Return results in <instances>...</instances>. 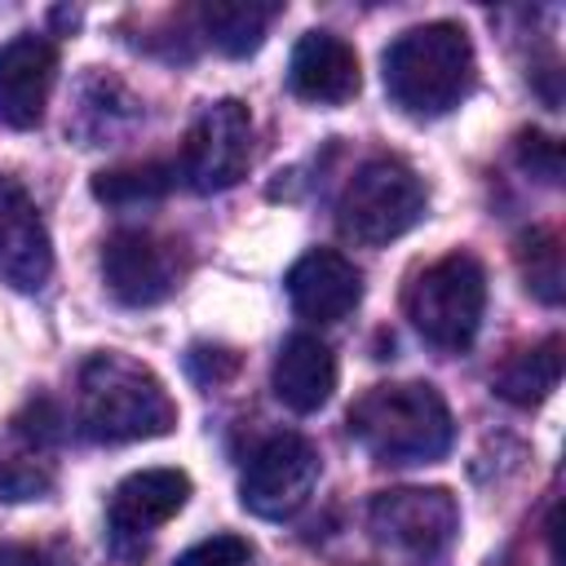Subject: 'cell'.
<instances>
[{
  "mask_svg": "<svg viewBox=\"0 0 566 566\" xmlns=\"http://www.w3.org/2000/svg\"><path fill=\"white\" fill-rule=\"evenodd\" d=\"M287 84L314 106H340L363 88L358 53L336 31H305L287 62Z\"/></svg>",
  "mask_w": 566,
  "mask_h": 566,
  "instance_id": "5bb4252c",
  "label": "cell"
},
{
  "mask_svg": "<svg viewBox=\"0 0 566 566\" xmlns=\"http://www.w3.org/2000/svg\"><path fill=\"white\" fill-rule=\"evenodd\" d=\"M248 562H252V544L243 535H208L186 553H177L172 566H248Z\"/></svg>",
  "mask_w": 566,
  "mask_h": 566,
  "instance_id": "7402d4cb",
  "label": "cell"
},
{
  "mask_svg": "<svg viewBox=\"0 0 566 566\" xmlns=\"http://www.w3.org/2000/svg\"><path fill=\"white\" fill-rule=\"evenodd\" d=\"M557 380H562V336H544L539 345L509 354L491 376V389L513 407H535L557 389Z\"/></svg>",
  "mask_w": 566,
  "mask_h": 566,
  "instance_id": "2e32d148",
  "label": "cell"
},
{
  "mask_svg": "<svg viewBox=\"0 0 566 566\" xmlns=\"http://www.w3.org/2000/svg\"><path fill=\"white\" fill-rule=\"evenodd\" d=\"M49 486H53V473L35 460V451L0 460V500H40Z\"/></svg>",
  "mask_w": 566,
  "mask_h": 566,
  "instance_id": "44dd1931",
  "label": "cell"
},
{
  "mask_svg": "<svg viewBox=\"0 0 566 566\" xmlns=\"http://www.w3.org/2000/svg\"><path fill=\"white\" fill-rule=\"evenodd\" d=\"M75 416L84 438L115 447V442L164 438L177 424V402L146 363L119 349H102V354H88L80 367Z\"/></svg>",
  "mask_w": 566,
  "mask_h": 566,
  "instance_id": "7a4b0ae2",
  "label": "cell"
},
{
  "mask_svg": "<svg viewBox=\"0 0 566 566\" xmlns=\"http://www.w3.org/2000/svg\"><path fill=\"white\" fill-rule=\"evenodd\" d=\"M402 305L429 345L451 354L469 349L486 314V270L473 252H447L411 279Z\"/></svg>",
  "mask_w": 566,
  "mask_h": 566,
  "instance_id": "5b68a950",
  "label": "cell"
},
{
  "mask_svg": "<svg viewBox=\"0 0 566 566\" xmlns=\"http://www.w3.org/2000/svg\"><path fill=\"white\" fill-rule=\"evenodd\" d=\"M345 424L376 464H433L455 442L451 407L424 380L371 385L363 398H354Z\"/></svg>",
  "mask_w": 566,
  "mask_h": 566,
  "instance_id": "3957f363",
  "label": "cell"
},
{
  "mask_svg": "<svg viewBox=\"0 0 566 566\" xmlns=\"http://www.w3.org/2000/svg\"><path fill=\"white\" fill-rule=\"evenodd\" d=\"M248 164H252V111L239 97L208 102L186 133L177 159L181 181L199 195H217L239 186L248 177Z\"/></svg>",
  "mask_w": 566,
  "mask_h": 566,
  "instance_id": "52a82bcc",
  "label": "cell"
},
{
  "mask_svg": "<svg viewBox=\"0 0 566 566\" xmlns=\"http://www.w3.org/2000/svg\"><path fill=\"white\" fill-rule=\"evenodd\" d=\"M385 93L398 111L433 119L455 111L478 84V53L460 22H420L407 27L380 57Z\"/></svg>",
  "mask_w": 566,
  "mask_h": 566,
  "instance_id": "6da1fadb",
  "label": "cell"
},
{
  "mask_svg": "<svg viewBox=\"0 0 566 566\" xmlns=\"http://www.w3.org/2000/svg\"><path fill=\"white\" fill-rule=\"evenodd\" d=\"M287 301L310 323H340L363 301V270L336 248H310L287 270Z\"/></svg>",
  "mask_w": 566,
  "mask_h": 566,
  "instance_id": "4fadbf2b",
  "label": "cell"
},
{
  "mask_svg": "<svg viewBox=\"0 0 566 566\" xmlns=\"http://www.w3.org/2000/svg\"><path fill=\"white\" fill-rule=\"evenodd\" d=\"M429 208V190L420 172L398 155H376L354 168L336 199V230L349 243L385 248L402 239Z\"/></svg>",
  "mask_w": 566,
  "mask_h": 566,
  "instance_id": "277c9868",
  "label": "cell"
},
{
  "mask_svg": "<svg viewBox=\"0 0 566 566\" xmlns=\"http://www.w3.org/2000/svg\"><path fill=\"white\" fill-rule=\"evenodd\" d=\"M53 274L49 226L22 181L0 177V283L13 292H40Z\"/></svg>",
  "mask_w": 566,
  "mask_h": 566,
  "instance_id": "30bf717a",
  "label": "cell"
},
{
  "mask_svg": "<svg viewBox=\"0 0 566 566\" xmlns=\"http://www.w3.org/2000/svg\"><path fill=\"white\" fill-rule=\"evenodd\" d=\"M336 354L323 336L314 332H292L279 354H274V367H270V385H274V398L296 411V416H314L318 407H327V398L336 394Z\"/></svg>",
  "mask_w": 566,
  "mask_h": 566,
  "instance_id": "9a60e30c",
  "label": "cell"
},
{
  "mask_svg": "<svg viewBox=\"0 0 566 566\" xmlns=\"http://www.w3.org/2000/svg\"><path fill=\"white\" fill-rule=\"evenodd\" d=\"M283 13V4H256V0H212L199 9L203 35L226 53V57H248L265 44L270 22Z\"/></svg>",
  "mask_w": 566,
  "mask_h": 566,
  "instance_id": "e0dca14e",
  "label": "cell"
},
{
  "mask_svg": "<svg viewBox=\"0 0 566 566\" xmlns=\"http://www.w3.org/2000/svg\"><path fill=\"white\" fill-rule=\"evenodd\" d=\"M102 279L119 305H159L181 279V252L155 230H115L102 243Z\"/></svg>",
  "mask_w": 566,
  "mask_h": 566,
  "instance_id": "9c48e42d",
  "label": "cell"
},
{
  "mask_svg": "<svg viewBox=\"0 0 566 566\" xmlns=\"http://www.w3.org/2000/svg\"><path fill=\"white\" fill-rule=\"evenodd\" d=\"M190 500V473L181 469H137L128 473L106 504V522L115 544H146L164 522H172Z\"/></svg>",
  "mask_w": 566,
  "mask_h": 566,
  "instance_id": "8fae6325",
  "label": "cell"
},
{
  "mask_svg": "<svg viewBox=\"0 0 566 566\" xmlns=\"http://www.w3.org/2000/svg\"><path fill=\"white\" fill-rule=\"evenodd\" d=\"M186 371L199 385H226L239 371V354L230 345H190L186 349Z\"/></svg>",
  "mask_w": 566,
  "mask_h": 566,
  "instance_id": "cb8c5ba5",
  "label": "cell"
},
{
  "mask_svg": "<svg viewBox=\"0 0 566 566\" xmlns=\"http://www.w3.org/2000/svg\"><path fill=\"white\" fill-rule=\"evenodd\" d=\"M318 473H323V460L310 438L270 433L243 469L239 500L248 513H256L265 522H283L310 500V491L318 486Z\"/></svg>",
  "mask_w": 566,
  "mask_h": 566,
  "instance_id": "ba28073f",
  "label": "cell"
},
{
  "mask_svg": "<svg viewBox=\"0 0 566 566\" xmlns=\"http://www.w3.org/2000/svg\"><path fill=\"white\" fill-rule=\"evenodd\" d=\"M513 155H517L522 172H531L535 181H544V186L562 181V142L557 137H548L539 128H522L513 142Z\"/></svg>",
  "mask_w": 566,
  "mask_h": 566,
  "instance_id": "ffe728a7",
  "label": "cell"
},
{
  "mask_svg": "<svg viewBox=\"0 0 566 566\" xmlns=\"http://www.w3.org/2000/svg\"><path fill=\"white\" fill-rule=\"evenodd\" d=\"M13 433H18L31 451L53 447V442L62 438V416H57V407H53L49 398H35V402H27V407L13 416Z\"/></svg>",
  "mask_w": 566,
  "mask_h": 566,
  "instance_id": "603a6c76",
  "label": "cell"
},
{
  "mask_svg": "<svg viewBox=\"0 0 566 566\" xmlns=\"http://www.w3.org/2000/svg\"><path fill=\"white\" fill-rule=\"evenodd\" d=\"M513 256H517V270L526 279V292L544 305H562L566 296V265H562V239L544 226L517 234L513 243Z\"/></svg>",
  "mask_w": 566,
  "mask_h": 566,
  "instance_id": "d6986e66",
  "label": "cell"
},
{
  "mask_svg": "<svg viewBox=\"0 0 566 566\" xmlns=\"http://www.w3.org/2000/svg\"><path fill=\"white\" fill-rule=\"evenodd\" d=\"M181 181L177 164H124V168H102L93 177V199L111 203V208H137V203H159L164 195H172Z\"/></svg>",
  "mask_w": 566,
  "mask_h": 566,
  "instance_id": "ac0fdd59",
  "label": "cell"
},
{
  "mask_svg": "<svg viewBox=\"0 0 566 566\" xmlns=\"http://www.w3.org/2000/svg\"><path fill=\"white\" fill-rule=\"evenodd\" d=\"M0 566H49V557L31 544H0Z\"/></svg>",
  "mask_w": 566,
  "mask_h": 566,
  "instance_id": "d4e9b609",
  "label": "cell"
},
{
  "mask_svg": "<svg viewBox=\"0 0 566 566\" xmlns=\"http://www.w3.org/2000/svg\"><path fill=\"white\" fill-rule=\"evenodd\" d=\"M367 526L385 548L416 566H433L460 535V504L447 486H394L371 495Z\"/></svg>",
  "mask_w": 566,
  "mask_h": 566,
  "instance_id": "8992f818",
  "label": "cell"
},
{
  "mask_svg": "<svg viewBox=\"0 0 566 566\" xmlns=\"http://www.w3.org/2000/svg\"><path fill=\"white\" fill-rule=\"evenodd\" d=\"M57 84V44L44 35H13L0 44V124L35 128Z\"/></svg>",
  "mask_w": 566,
  "mask_h": 566,
  "instance_id": "7c38bea8",
  "label": "cell"
}]
</instances>
